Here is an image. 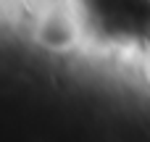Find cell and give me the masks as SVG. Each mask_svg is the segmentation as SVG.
I'll return each mask as SVG.
<instances>
[{
    "label": "cell",
    "instance_id": "obj_1",
    "mask_svg": "<svg viewBox=\"0 0 150 142\" xmlns=\"http://www.w3.org/2000/svg\"><path fill=\"white\" fill-rule=\"evenodd\" d=\"M145 76H148V82H150V58H148V63H145Z\"/></svg>",
    "mask_w": 150,
    "mask_h": 142
}]
</instances>
